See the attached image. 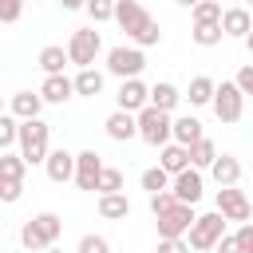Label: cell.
Listing matches in <instances>:
<instances>
[{"instance_id": "1", "label": "cell", "mask_w": 253, "mask_h": 253, "mask_svg": "<svg viewBox=\"0 0 253 253\" xmlns=\"http://www.w3.org/2000/svg\"><path fill=\"white\" fill-rule=\"evenodd\" d=\"M115 24H119V28L126 32V40L138 43V47H158V43H162L158 20H154L138 0H119V4H115Z\"/></svg>"}, {"instance_id": "2", "label": "cell", "mask_w": 253, "mask_h": 253, "mask_svg": "<svg viewBox=\"0 0 253 253\" xmlns=\"http://www.w3.org/2000/svg\"><path fill=\"white\" fill-rule=\"evenodd\" d=\"M59 233H63V217H59V213H51V210H43V213H36V217H28V221H24V229H20V245H24V249H32V253H40V249L55 245V241H59Z\"/></svg>"}, {"instance_id": "3", "label": "cell", "mask_w": 253, "mask_h": 253, "mask_svg": "<svg viewBox=\"0 0 253 253\" xmlns=\"http://www.w3.org/2000/svg\"><path fill=\"white\" fill-rule=\"evenodd\" d=\"M51 126L43 119H20V154L28 158V166H43L51 154Z\"/></svg>"}, {"instance_id": "4", "label": "cell", "mask_w": 253, "mask_h": 253, "mask_svg": "<svg viewBox=\"0 0 253 253\" xmlns=\"http://www.w3.org/2000/svg\"><path fill=\"white\" fill-rule=\"evenodd\" d=\"M138 138L150 142V146H166V142L174 138V119H170V111H158L154 103L142 107V111H138Z\"/></svg>"}, {"instance_id": "5", "label": "cell", "mask_w": 253, "mask_h": 253, "mask_svg": "<svg viewBox=\"0 0 253 253\" xmlns=\"http://www.w3.org/2000/svg\"><path fill=\"white\" fill-rule=\"evenodd\" d=\"M142 67H146V55H142L138 43H119V47L107 51V71L119 75V79H138Z\"/></svg>"}, {"instance_id": "6", "label": "cell", "mask_w": 253, "mask_h": 253, "mask_svg": "<svg viewBox=\"0 0 253 253\" xmlns=\"http://www.w3.org/2000/svg\"><path fill=\"white\" fill-rule=\"evenodd\" d=\"M210 107H213V115L221 123H241V115H245V91L237 87V79H221Z\"/></svg>"}, {"instance_id": "7", "label": "cell", "mask_w": 253, "mask_h": 253, "mask_svg": "<svg viewBox=\"0 0 253 253\" xmlns=\"http://www.w3.org/2000/svg\"><path fill=\"white\" fill-rule=\"evenodd\" d=\"M190 249H217V241L225 237V213L221 210H213V213H202L194 225H190Z\"/></svg>"}, {"instance_id": "8", "label": "cell", "mask_w": 253, "mask_h": 253, "mask_svg": "<svg viewBox=\"0 0 253 253\" xmlns=\"http://www.w3.org/2000/svg\"><path fill=\"white\" fill-rule=\"evenodd\" d=\"M99 51H103V36H99L95 28H75V32H71V40H67V55H71L75 67H91Z\"/></svg>"}, {"instance_id": "9", "label": "cell", "mask_w": 253, "mask_h": 253, "mask_svg": "<svg viewBox=\"0 0 253 253\" xmlns=\"http://www.w3.org/2000/svg\"><path fill=\"white\" fill-rule=\"evenodd\" d=\"M154 221H158V237H186L190 225L198 221V213H194L190 202H174V206H170L166 213H158Z\"/></svg>"}, {"instance_id": "10", "label": "cell", "mask_w": 253, "mask_h": 253, "mask_svg": "<svg viewBox=\"0 0 253 253\" xmlns=\"http://www.w3.org/2000/svg\"><path fill=\"white\" fill-rule=\"evenodd\" d=\"M217 210L225 213V221H237V225L253 217V202H249V194L237 190V186H217Z\"/></svg>"}, {"instance_id": "11", "label": "cell", "mask_w": 253, "mask_h": 253, "mask_svg": "<svg viewBox=\"0 0 253 253\" xmlns=\"http://www.w3.org/2000/svg\"><path fill=\"white\" fill-rule=\"evenodd\" d=\"M103 170H107V166H103V154H99V150H79V154H75V186H79V190H91V194H95Z\"/></svg>"}, {"instance_id": "12", "label": "cell", "mask_w": 253, "mask_h": 253, "mask_svg": "<svg viewBox=\"0 0 253 253\" xmlns=\"http://www.w3.org/2000/svg\"><path fill=\"white\" fill-rule=\"evenodd\" d=\"M115 103H119V111H134V115H138L142 107H150V87H146L142 79H123Z\"/></svg>"}, {"instance_id": "13", "label": "cell", "mask_w": 253, "mask_h": 253, "mask_svg": "<svg viewBox=\"0 0 253 253\" xmlns=\"http://www.w3.org/2000/svg\"><path fill=\"white\" fill-rule=\"evenodd\" d=\"M174 198L178 202H190V206H198L202 202V194H206V182H202V170L198 166H190V170H182V174H174Z\"/></svg>"}, {"instance_id": "14", "label": "cell", "mask_w": 253, "mask_h": 253, "mask_svg": "<svg viewBox=\"0 0 253 253\" xmlns=\"http://www.w3.org/2000/svg\"><path fill=\"white\" fill-rule=\"evenodd\" d=\"M103 130L115 142H130V138H138V115L134 111H111L107 123H103Z\"/></svg>"}, {"instance_id": "15", "label": "cell", "mask_w": 253, "mask_h": 253, "mask_svg": "<svg viewBox=\"0 0 253 253\" xmlns=\"http://www.w3.org/2000/svg\"><path fill=\"white\" fill-rule=\"evenodd\" d=\"M43 170H47V178H51V182H59V186H63V182H71V178H75V154L59 146V150H51V154H47Z\"/></svg>"}, {"instance_id": "16", "label": "cell", "mask_w": 253, "mask_h": 253, "mask_svg": "<svg viewBox=\"0 0 253 253\" xmlns=\"http://www.w3.org/2000/svg\"><path fill=\"white\" fill-rule=\"evenodd\" d=\"M40 95H43V103L63 107V103L75 95V79H67V75H47V79H43V87H40Z\"/></svg>"}, {"instance_id": "17", "label": "cell", "mask_w": 253, "mask_h": 253, "mask_svg": "<svg viewBox=\"0 0 253 253\" xmlns=\"http://www.w3.org/2000/svg\"><path fill=\"white\" fill-rule=\"evenodd\" d=\"M8 111H12L16 119H40L43 95H40V91H16V95L8 99Z\"/></svg>"}, {"instance_id": "18", "label": "cell", "mask_w": 253, "mask_h": 253, "mask_svg": "<svg viewBox=\"0 0 253 253\" xmlns=\"http://www.w3.org/2000/svg\"><path fill=\"white\" fill-rule=\"evenodd\" d=\"M221 28H225V36L245 40V36L253 32V20H249V12H245L241 4H229V8H225V16H221Z\"/></svg>"}, {"instance_id": "19", "label": "cell", "mask_w": 253, "mask_h": 253, "mask_svg": "<svg viewBox=\"0 0 253 253\" xmlns=\"http://www.w3.org/2000/svg\"><path fill=\"white\" fill-rule=\"evenodd\" d=\"M158 166H162V170H170V174L190 170V166H194V162H190V146H182V142H166V146H162V154H158Z\"/></svg>"}, {"instance_id": "20", "label": "cell", "mask_w": 253, "mask_h": 253, "mask_svg": "<svg viewBox=\"0 0 253 253\" xmlns=\"http://www.w3.org/2000/svg\"><path fill=\"white\" fill-rule=\"evenodd\" d=\"M36 63L43 67V75H63V67L71 63V55H67V47H59V43H47V47H40Z\"/></svg>"}, {"instance_id": "21", "label": "cell", "mask_w": 253, "mask_h": 253, "mask_svg": "<svg viewBox=\"0 0 253 253\" xmlns=\"http://www.w3.org/2000/svg\"><path fill=\"white\" fill-rule=\"evenodd\" d=\"M99 217H107V221H123V217H130V198L119 190V194H99Z\"/></svg>"}, {"instance_id": "22", "label": "cell", "mask_w": 253, "mask_h": 253, "mask_svg": "<svg viewBox=\"0 0 253 253\" xmlns=\"http://www.w3.org/2000/svg\"><path fill=\"white\" fill-rule=\"evenodd\" d=\"M210 174H213L217 186H237L241 182V162L233 154H217V162L210 166Z\"/></svg>"}, {"instance_id": "23", "label": "cell", "mask_w": 253, "mask_h": 253, "mask_svg": "<svg viewBox=\"0 0 253 253\" xmlns=\"http://www.w3.org/2000/svg\"><path fill=\"white\" fill-rule=\"evenodd\" d=\"M213 95H217V83L210 75H194L190 79V91H186L190 107H206V103H213Z\"/></svg>"}, {"instance_id": "24", "label": "cell", "mask_w": 253, "mask_h": 253, "mask_svg": "<svg viewBox=\"0 0 253 253\" xmlns=\"http://www.w3.org/2000/svg\"><path fill=\"white\" fill-rule=\"evenodd\" d=\"M103 71H95V67H79V75H75V95H87V99H95V95H103Z\"/></svg>"}, {"instance_id": "25", "label": "cell", "mask_w": 253, "mask_h": 253, "mask_svg": "<svg viewBox=\"0 0 253 253\" xmlns=\"http://www.w3.org/2000/svg\"><path fill=\"white\" fill-rule=\"evenodd\" d=\"M182 99H186V95H182V91H178V87H174V83H166V79H162V83H154V87H150V103H154V107H158V111H174V107H178V103H182Z\"/></svg>"}, {"instance_id": "26", "label": "cell", "mask_w": 253, "mask_h": 253, "mask_svg": "<svg viewBox=\"0 0 253 253\" xmlns=\"http://www.w3.org/2000/svg\"><path fill=\"white\" fill-rule=\"evenodd\" d=\"M198 138H206V134H202V123H198L194 115H178V119H174V142L194 146Z\"/></svg>"}, {"instance_id": "27", "label": "cell", "mask_w": 253, "mask_h": 253, "mask_svg": "<svg viewBox=\"0 0 253 253\" xmlns=\"http://www.w3.org/2000/svg\"><path fill=\"white\" fill-rule=\"evenodd\" d=\"M190 162H194L198 170H210V166L217 162V146H213V138H198V142L190 146Z\"/></svg>"}, {"instance_id": "28", "label": "cell", "mask_w": 253, "mask_h": 253, "mask_svg": "<svg viewBox=\"0 0 253 253\" xmlns=\"http://www.w3.org/2000/svg\"><path fill=\"white\" fill-rule=\"evenodd\" d=\"M221 36H225L221 24H194V32H190V40H194L198 47H217Z\"/></svg>"}, {"instance_id": "29", "label": "cell", "mask_w": 253, "mask_h": 253, "mask_svg": "<svg viewBox=\"0 0 253 253\" xmlns=\"http://www.w3.org/2000/svg\"><path fill=\"white\" fill-rule=\"evenodd\" d=\"M24 170H28V158L20 150H4L0 154V178H20L24 182Z\"/></svg>"}, {"instance_id": "30", "label": "cell", "mask_w": 253, "mask_h": 253, "mask_svg": "<svg viewBox=\"0 0 253 253\" xmlns=\"http://www.w3.org/2000/svg\"><path fill=\"white\" fill-rule=\"evenodd\" d=\"M170 186H174V174H170V170H162V166L142 170V190H146V194H158V190H170Z\"/></svg>"}, {"instance_id": "31", "label": "cell", "mask_w": 253, "mask_h": 253, "mask_svg": "<svg viewBox=\"0 0 253 253\" xmlns=\"http://www.w3.org/2000/svg\"><path fill=\"white\" fill-rule=\"evenodd\" d=\"M0 146L4 150H12V146H20V119L8 111V115H0Z\"/></svg>"}, {"instance_id": "32", "label": "cell", "mask_w": 253, "mask_h": 253, "mask_svg": "<svg viewBox=\"0 0 253 253\" xmlns=\"http://www.w3.org/2000/svg\"><path fill=\"white\" fill-rule=\"evenodd\" d=\"M190 12H194V24H221V16H225L217 0H202V4L190 8Z\"/></svg>"}, {"instance_id": "33", "label": "cell", "mask_w": 253, "mask_h": 253, "mask_svg": "<svg viewBox=\"0 0 253 253\" xmlns=\"http://www.w3.org/2000/svg\"><path fill=\"white\" fill-rule=\"evenodd\" d=\"M115 4L119 0H87V16L95 24H107V20H115Z\"/></svg>"}, {"instance_id": "34", "label": "cell", "mask_w": 253, "mask_h": 253, "mask_svg": "<svg viewBox=\"0 0 253 253\" xmlns=\"http://www.w3.org/2000/svg\"><path fill=\"white\" fill-rule=\"evenodd\" d=\"M75 253H111V241H107L103 233H83Z\"/></svg>"}, {"instance_id": "35", "label": "cell", "mask_w": 253, "mask_h": 253, "mask_svg": "<svg viewBox=\"0 0 253 253\" xmlns=\"http://www.w3.org/2000/svg\"><path fill=\"white\" fill-rule=\"evenodd\" d=\"M119 190H123V170L107 166V170H103V178H99V194H119Z\"/></svg>"}, {"instance_id": "36", "label": "cell", "mask_w": 253, "mask_h": 253, "mask_svg": "<svg viewBox=\"0 0 253 253\" xmlns=\"http://www.w3.org/2000/svg\"><path fill=\"white\" fill-rule=\"evenodd\" d=\"M20 194H24V182L20 178H0V202H20Z\"/></svg>"}, {"instance_id": "37", "label": "cell", "mask_w": 253, "mask_h": 253, "mask_svg": "<svg viewBox=\"0 0 253 253\" xmlns=\"http://www.w3.org/2000/svg\"><path fill=\"white\" fill-rule=\"evenodd\" d=\"M174 202H178V198H174V190H158V194H150V213L158 217V213H166Z\"/></svg>"}, {"instance_id": "38", "label": "cell", "mask_w": 253, "mask_h": 253, "mask_svg": "<svg viewBox=\"0 0 253 253\" xmlns=\"http://www.w3.org/2000/svg\"><path fill=\"white\" fill-rule=\"evenodd\" d=\"M154 253H190V237H158Z\"/></svg>"}, {"instance_id": "39", "label": "cell", "mask_w": 253, "mask_h": 253, "mask_svg": "<svg viewBox=\"0 0 253 253\" xmlns=\"http://www.w3.org/2000/svg\"><path fill=\"white\" fill-rule=\"evenodd\" d=\"M20 12H24V0H0V20L4 24H16Z\"/></svg>"}, {"instance_id": "40", "label": "cell", "mask_w": 253, "mask_h": 253, "mask_svg": "<svg viewBox=\"0 0 253 253\" xmlns=\"http://www.w3.org/2000/svg\"><path fill=\"white\" fill-rule=\"evenodd\" d=\"M237 87H241V91H245V99H249V95H253V63H245V67H241V71H237Z\"/></svg>"}, {"instance_id": "41", "label": "cell", "mask_w": 253, "mask_h": 253, "mask_svg": "<svg viewBox=\"0 0 253 253\" xmlns=\"http://www.w3.org/2000/svg\"><path fill=\"white\" fill-rule=\"evenodd\" d=\"M217 253H245V249H241V241H237V233H225V237L217 241Z\"/></svg>"}, {"instance_id": "42", "label": "cell", "mask_w": 253, "mask_h": 253, "mask_svg": "<svg viewBox=\"0 0 253 253\" xmlns=\"http://www.w3.org/2000/svg\"><path fill=\"white\" fill-rule=\"evenodd\" d=\"M237 241H241V249H245V253H253V225H249V221H241V225H237Z\"/></svg>"}, {"instance_id": "43", "label": "cell", "mask_w": 253, "mask_h": 253, "mask_svg": "<svg viewBox=\"0 0 253 253\" xmlns=\"http://www.w3.org/2000/svg\"><path fill=\"white\" fill-rule=\"evenodd\" d=\"M63 4V12H75V8H87V0H59Z\"/></svg>"}, {"instance_id": "44", "label": "cell", "mask_w": 253, "mask_h": 253, "mask_svg": "<svg viewBox=\"0 0 253 253\" xmlns=\"http://www.w3.org/2000/svg\"><path fill=\"white\" fill-rule=\"evenodd\" d=\"M174 4H178V8H198L202 0H174Z\"/></svg>"}, {"instance_id": "45", "label": "cell", "mask_w": 253, "mask_h": 253, "mask_svg": "<svg viewBox=\"0 0 253 253\" xmlns=\"http://www.w3.org/2000/svg\"><path fill=\"white\" fill-rule=\"evenodd\" d=\"M40 253H63V249H59V245H47V249H40Z\"/></svg>"}, {"instance_id": "46", "label": "cell", "mask_w": 253, "mask_h": 253, "mask_svg": "<svg viewBox=\"0 0 253 253\" xmlns=\"http://www.w3.org/2000/svg\"><path fill=\"white\" fill-rule=\"evenodd\" d=\"M245 47H249V51H253V32H249V36H245Z\"/></svg>"}, {"instance_id": "47", "label": "cell", "mask_w": 253, "mask_h": 253, "mask_svg": "<svg viewBox=\"0 0 253 253\" xmlns=\"http://www.w3.org/2000/svg\"><path fill=\"white\" fill-rule=\"evenodd\" d=\"M233 4H241V8H245V4H253V0H233Z\"/></svg>"}, {"instance_id": "48", "label": "cell", "mask_w": 253, "mask_h": 253, "mask_svg": "<svg viewBox=\"0 0 253 253\" xmlns=\"http://www.w3.org/2000/svg\"><path fill=\"white\" fill-rule=\"evenodd\" d=\"M32 4H36V0H32Z\"/></svg>"}]
</instances>
